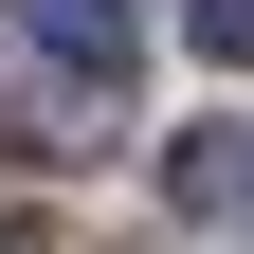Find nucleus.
<instances>
[{"label": "nucleus", "instance_id": "f257e3e1", "mask_svg": "<svg viewBox=\"0 0 254 254\" xmlns=\"http://www.w3.org/2000/svg\"><path fill=\"white\" fill-rule=\"evenodd\" d=\"M18 18H37V55L73 91H127V55H145V18H127V0H18Z\"/></svg>", "mask_w": 254, "mask_h": 254}, {"label": "nucleus", "instance_id": "7ed1b4c3", "mask_svg": "<svg viewBox=\"0 0 254 254\" xmlns=\"http://www.w3.org/2000/svg\"><path fill=\"white\" fill-rule=\"evenodd\" d=\"M200 55H218V73H254V0H200Z\"/></svg>", "mask_w": 254, "mask_h": 254}, {"label": "nucleus", "instance_id": "f03ea898", "mask_svg": "<svg viewBox=\"0 0 254 254\" xmlns=\"http://www.w3.org/2000/svg\"><path fill=\"white\" fill-rule=\"evenodd\" d=\"M164 200L182 218H236L254 200V145H236V127H182V145H164Z\"/></svg>", "mask_w": 254, "mask_h": 254}]
</instances>
